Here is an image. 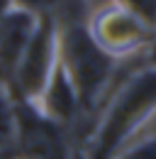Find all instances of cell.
<instances>
[{
    "label": "cell",
    "instance_id": "cell-1",
    "mask_svg": "<svg viewBox=\"0 0 156 159\" xmlns=\"http://www.w3.org/2000/svg\"><path fill=\"white\" fill-rule=\"evenodd\" d=\"M156 118V64H146L119 83L98 118L85 144L83 159H115Z\"/></svg>",
    "mask_w": 156,
    "mask_h": 159
},
{
    "label": "cell",
    "instance_id": "cell-2",
    "mask_svg": "<svg viewBox=\"0 0 156 159\" xmlns=\"http://www.w3.org/2000/svg\"><path fill=\"white\" fill-rule=\"evenodd\" d=\"M58 64L76 88L80 113L95 110L119 66L93 42L83 20L58 22Z\"/></svg>",
    "mask_w": 156,
    "mask_h": 159
},
{
    "label": "cell",
    "instance_id": "cell-3",
    "mask_svg": "<svg viewBox=\"0 0 156 159\" xmlns=\"http://www.w3.org/2000/svg\"><path fill=\"white\" fill-rule=\"evenodd\" d=\"M80 5L85 7L83 25L105 54L122 61L139 52H149L154 32L115 0H83Z\"/></svg>",
    "mask_w": 156,
    "mask_h": 159
},
{
    "label": "cell",
    "instance_id": "cell-4",
    "mask_svg": "<svg viewBox=\"0 0 156 159\" xmlns=\"http://www.w3.org/2000/svg\"><path fill=\"white\" fill-rule=\"evenodd\" d=\"M56 64H58V17L44 15L37 20L32 37L24 44L17 64L12 69L7 88L17 98L37 103L41 91L46 88V83L51 79Z\"/></svg>",
    "mask_w": 156,
    "mask_h": 159
},
{
    "label": "cell",
    "instance_id": "cell-5",
    "mask_svg": "<svg viewBox=\"0 0 156 159\" xmlns=\"http://www.w3.org/2000/svg\"><path fill=\"white\" fill-rule=\"evenodd\" d=\"M15 144L10 159H73L68 130L39 110L37 103L15 96Z\"/></svg>",
    "mask_w": 156,
    "mask_h": 159
},
{
    "label": "cell",
    "instance_id": "cell-6",
    "mask_svg": "<svg viewBox=\"0 0 156 159\" xmlns=\"http://www.w3.org/2000/svg\"><path fill=\"white\" fill-rule=\"evenodd\" d=\"M37 105L46 118H51L54 122L63 125L66 130H68V127L76 122V118L80 115L78 93H76V88H73V83H71V79L66 76V71H63L61 64H56V69H54L51 79L46 83V88H44L41 96H39Z\"/></svg>",
    "mask_w": 156,
    "mask_h": 159
},
{
    "label": "cell",
    "instance_id": "cell-7",
    "mask_svg": "<svg viewBox=\"0 0 156 159\" xmlns=\"http://www.w3.org/2000/svg\"><path fill=\"white\" fill-rule=\"evenodd\" d=\"M15 130H17L15 96H12V91L0 81V157L10 159L12 144H15Z\"/></svg>",
    "mask_w": 156,
    "mask_h": 159
},
{
    "label": "cell",
    "instance_id": "cell-8",
    "mask_svg": "<svg viewBox=\"0 0 156 159\" xmlns=\"http://www.w3.org/2000/svg\"><path fill=\"white\" fill-rule=\"evenodd\" d=\"M115 2L127 12H132L151 32H156V0H115Z\"/></svg>",
    "mask_w": 156,
    "mask_h": 159
},
{
    "label": "cell",
    "instance_id": "cell-9",
    "mask_svg": "<svg viewBox=\"0 0 156 159\" xmlns=\"http://www.w3.org/2000/svg\"><path fill=\"white\" fill-rule=\"evenodd\" d=\"M115 159H156V132L146 135V137H136Z\"/></svg>",
    "mask_w": 156,
    "mask_h": 159
},
{
    "label": "cell",
    "instance_id": "cell-10",
    "mask_svg": "<svg viewBox=\"0 0 156 159\" xmlns=\"http://www.w3.org/2000/svg\"><path fill=\"white\" fill-rule=\"evenodd\" d=\"M10 5L34 17H44V15H56V10L66 5V0H10Z\"/></svg>",
    "mask_w": 156,
    "mask_h": 159
},
{
    "label": "cell",
    "instance_id": "cell-11",
    "mask_svg": "<svg viewBox=\"0 0 156 159\" xmlns=\"http://www.w3.org/2000/svg\"><path fill=\"white\" fill-rule=\"evenodd\" d=\"M149 54H151V64H156V32H154V42L149 47Z\"/></svg>",
    "mask_w": 156,
    "mask_h": 159
},
{
    "label": "cell",
    "instance_id": "cell-12",
    "mask_svg": "<svg viewBox=\"0 0 156 159\" xmlns=\"http://www.w3.org/2000/svg\"><path fill=\"white\" fill-rule=\"evenodd\" d=\"M73 159H83V157H80V152H76V154H73Z\"/></svg>",
    "mask_w": 156,
    "mask_h": 159
},
{
    "label": "cell",
    "instance_id": "cell-13",
    "mask_svg": "<svg viewBox=\"0 0 156 159\" xmlns=\"http://www.w3.org/2000/svg\"><path fill=\"white\" fill-rule=\"evenodd\" d=\"M66 2H83V0H66Z\"/></svg>",
    "mask_w": 156,
    "mask_h": 159
},
{
    "label": "cell",
    "instance_id": "cell-14",
    "mask_svg": "<svg viewBox=\"0 0 156 159\" xmlns=\"http://www.w3.org/2000/svg\"><path fill=\"white\" fill-rule=\"evenodd\" d=\"M0 159H5V157H0Z\"/></svg>",
    "mask_w": 156,
    "mask_h": 159
}]
</instances>
